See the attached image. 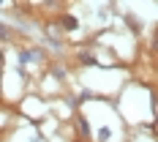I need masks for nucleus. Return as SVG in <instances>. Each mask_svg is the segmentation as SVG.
<instances>
[{
  "mask_svg": "<svg viewBox=\"0 0 158 142\" xmlns=\"http://www.w3.org/2000/svg\"><path fill=\"white\" fill-rule=\"evenodd\" d=\"M60 25H63L65 30H77V28H79V19H77V16H63Z\"/></svg>",
  "mask_w": 158,
  "mask_h": 142,
  "instance_id": "f03ea898",
  "label": "nucleus"
},
{
  "mask_svg": "<svg viewBox=\"0 0 158 142\" xmlns=\"http://www.w3.org/2000/svg\"><path fill=\"white\" fill-rule=\"evenodd\" d=\"M126 22L131 25V28H134V30H139V25H136V19H134V16H126Z\"/></svg>",
  "mask_w": 158,
  "mask_h": 142,
  "instance_id": "39448f33",
  "label": "nucleus"
},
{
  "mask_svg": "<svg viewBox=\"0 0 158 142\" xmlns=\"http://www.w3.org/2000/svg\"><path fill=\"white\" fill-rule=\"evenodd\" d=\"M79 60H82V66H95V58H93V55H82Z\"/></svg>",
  "mask_w": 158,
  "mask_h": 142,
  "instance_id": "7ed1b4c3",
  "label": "nucleus"
},
{
  "mask_svg": "<svg viewBox=\"0 0 158 142\" xmlns=\"http://www.w3.org/2000/svg\"><path fill=\"white\" fill-rule=\"evenodd\" d=\"M90 128H87V120H79V134H87Z\"/></svg>",
  "mask_w": 158,
  "mask_h": 142,
  "instance_id": "20e7f679",
  "label": "nucleus"
},
{
  "mask_svg": "<svg viewBox=\"0 0 158 142\" xmlns=\"http://www.w3.org/2000/svg\"><path fill=\"white\" fill-rule=\"evenodd\" d=\"M41 58H44L41 49H30V52H22V55H19V60H22L25 66H27V63H38Z\"/></svg>",
  "mask_w": 158,
  "mask_h": 142,
  "instance_id": "f257e3e1",
  "label": "nucleus"
}]
</instances>
